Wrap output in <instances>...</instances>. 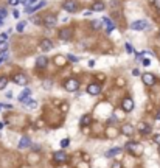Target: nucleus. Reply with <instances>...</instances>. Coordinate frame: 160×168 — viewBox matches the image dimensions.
Instances as JSON below:
<instances>
[{"label": "nucleus", "mask_w": 160, "mask_h": 168, "mask_svg": "<svg viewBox=\"0 0 160 168\" xmlns=\"http://www.w3.org/2000/svg\"><path fill=\"white\" fill-rule=\"evenodd\" d=\"M24 104H25L26 107H31V109H36V107H38V103H36L34 100H30V98H28V100H25Z\"/></svg>", "instance_id": "24"}, {"label": "nucleus", "mask_w": 160, "mask_h": 168, "mask_svg": "<svg viewBox=\"0 0 160 168\" xmlns=\"http://www.w3.org/2000/svg\"><path fill=\"white\" fill-rule=\"evenodd\" d=\"M39 47L42 52H50V50L53 48V42L50 39H42L40 40V44H39Z\"/></svg>", "instance_id": "11"}, {"label": "nucleus", "mask_w": 160, "mask_h": 168, "mask_svg": "<svg viewBox=\"0 0 160 168\" xmlns=\"http://www.w3.org/2000/svg\"><path fill=\"white\" fill-rule=\"evenodd\" d=\"M121 107L125 109L126 112H131L132 109H134V101H132L131 98H125V100H123V106Z\"/></svg>", "instance_id": "15"}, {"label": "nucleus", "mask_w": 160, "mask_h": 168, "mask_svg": "<svg viewBox=\"0 0 160 168\" xmlns=\"http://www.w3.org/2000/svg\"><path fill=\"white\" fill-rule=\"evenodd\" d=\"M154 142L157 143V145H160V134H157V135H154Z\"/></svg>", "instance_id": "35"}, {"label": "nucleus", "mask_w": 160, "mask_h": 168, "mask_svg": "<svg viewBox=\"0 0 160 168\" xmlns=\"http://www.w3.org/2000/svg\"><path fill=\"white\" fill-rule=\"evenodd\" d=\"M152 5L157 8V10H160V0H152Z\"/></svg>", "instance_id": "32"}, {"label": "nucleus", "mask_w": 160, "mask_h": 168, "mask_svg": "<svg viewBox=\"0 0 160 168\" xmlns=\"http://www.w3.org/2000/svg\"><path fill=\"white\" fill-rule=\"evenodd\" d=\"M79 89V83H78V79H67L65 81V90H68V92H76V90Z\"/></svg>", "instance_id": "6"}, {"label": "nucleus", "mask_w": 160, "mask_h": 168, "mask_svg": "<svg viewBox=\"0 0 160 168\" xmlns=\"http://www.w3.org/2000/svg\"><path fill=\"white\" fill-rule=\"evenodd\" d=\"M121 153V148H112V149H109V151L106 153V157H113V156H117V154H120Z\"/></svg>", "instance_id": "22"}, {"label": "nucleus", "mask_w": 160, "mask_h": 168, "mask_svg": "<svg viewBox=\"0 0 160 168\" xmlns=\"http://www.w3.org/2000/svg\"><path fill=\"white\" fill-rule=\"evenodd\" d=\"M3 24V17H0V25H2Z\"/></svg>", "instance_id": "41"}, {"label": "nucleus", "mask_w": 160, "mask_h": 168, "mask_svg": "<svg viewBox=\"0 0 160 168\" xmlns=\"http://www.w3.org/2000/svg\"><path fill=\"white\" fill-rule=\"evenodd\" d=\"M159 36H160V33H159Z\"/></svg>", "instance_id": "42"}, {"label": "nucleus", "mask_w": 160, "mask_h": 168, "mask_svg": "<svg viewBox=\"0 0 160 168\" xmlns=\"http://www.w3.org/2000/svg\"><path fill=\"white\" fill-rule=\"evenodd\" d=\"M148 22L146 20H137V22H132L131 24V30H134V31H143L148 28Z\"/></svg>", "instance_id": "5"}, {"label": "nucleus", "mask_w": 160, "mask_h": 168, "mask_svg": "<svg viewBox=\"0 0 160 168\" xmlns=\"http://www.w3.org/2000/svg\"><path fill=\"white\" fill-rule=\"evenodd\" d=\"M90 121H92L90 115H83V119H81V121H79L81 128H86V126H89V125H90Z\"/></svg>", "instance_id": "20"}, {"label": "nucleus", "mask_w": 160, "mask_h": 168, "mask_svg": "<svg viewBox=\"0 0 160 168\" xmlns=\"http://www.w3.org/2000/svg\"><path fill=\"white\" fill-rule=\"evenodd\" d=\"M30 97H31V90H30V89H25L24 92H22V93L19 95V101H22V103H24L25 100H28Z\"/></svg>", "instance_id": "19"}, {"label": "nucleus", "mask_w": 160, "mask_h": 168, "mask_svg": "<svg viewBox=\"0 0 160 168\" xmlns=\"http://www.w3.org/2000/svg\"><path fill=\"white\" fill-rule=\"evenodd\" d=\"M132 75H134V76H137V75H140V72L137 70V69H134V70H132Z\"/></svg>", "instance_id": "37"}, {"label": "nucleus", "mask_w": 160, "mask_h": 168, "mask_svg": "<svg viewBox=\"0 0 160 168\" xmlns=\"http://www.w3.org/2000/svg\"><path fill=\"white\" fill-rule=\"evenodd\" d=\"M143 66H149V59H143Z\"/></svg>", "instance_id": "39"}, {"label": "nucleus", "mask_w": 160, "mask_h": 168, "mask_svg": "<svg viewBox=\"0 0 160 168\" xmlns=\"http://www.w3.org/2000/svg\"><path fill=\"white\" fill-rule=\"evenodd\" d=\"M104 8H106V5H104L103 2H95L93 6H92V11H103Z\"/></svg>", "instance_id": "23"}, {"label": "nucleus", "mask_w": 160, "mask_h": 168, "mask_svg": "<svg viewBox=\"0 0 160 168\" xmlns=\"http://www.w3.org/2000/svg\"><path fill=\"white\" fill-rule=\"evenodd\" d=\"M31 145V140H30V137H26V135H24V137L20 139V142H19V148L20 149H24V148H28Z\"/></svg>", "instance_id": "17"}, {"label": "nucleus", "mask_w": 160, "mask_h": 168, "mask_svg": "<svg viewBox=\"0 0 160 168\" xmlns=\"http://www.w3.org/2000/svg\"><path fill=\"white\" fill-rule=\"evenodd\" d=\"M121 132L125 134V135H129V137H131V135L134 134V128H132L131 125H123V128H121Z\"/></svg>", "instance_id": "18"}, {"label": "nucleus", "mask_w": 160, "mask_h": 168, "mask_svg": "<svg viewBox=\"0 0 160 168\" xmlns=\"http://www.w3.org/2000/svg\"><path fill=\"white\" fill-rule=\"evenodd\" d=\"M42 24H44V26H47V28H53V26L58 24V19H56V16H53V14H47V16H44Z\"/></svg>", "instance_id": "2"}, {"label": "nucleus", "mask_w": 160, "mask_h": 168, "mask_svg": "<svg viewBox=\"0 0 160 168\" xmlns=\"http://www.w3.org/2000/svg\"><path fill=\"white\" fill-rule=\"evenodd\" d=\"M22 3H25V5H31V3H34V2H38V0H20Z\"/></svg>", "instance_id": "31"}, {"label": "nucleus", "mask_w": 160, "mask_h": 168, "mask_svg": "<svg viewBox=\"0 0 160 168\" xmlns=\"http://www.w3.org/2000/svg\"><path fill=\"white\" fill-rule=\"evenodd\" d=\"M47 64H48V59H47L45 56H39L38 59H36V66H38L39 69H45Z\"/></svg>", "instance_id": "16"}, {"label": "nucleus", "mask_w": 160, "mask_h": 168, "mask_svg": "<svg viewBox=\"0 0 160 168\" xmlns=\"http://www.w3.org/2000/svg\"><path fill=\"white\" fill-rule=\"evenodd\" d=\"M45 5H47V2H45V0H40L38 5H34V6H26V8H25V13H26V14H31V13L38 11L39 8H44Z\"/></svg>", "instance_id": "10"}, {"label": "nucleus", "mask_w": 160, "mask_h": 168, "mask_svg": "<svg viewBox=\"0 0 160 168\" xmlns=\"http://www.w3.org/2000/svg\"><path fill=\"white\" fill-rule=\"evenodd\" d=\"M67 59H70L72 62H79V58L73 56V54H67Z\"/></svg>", "instance_id": "28"}, {"label": "nucleus", "mask_w": 160, "mask_h": 168, "mask_svg": "<svg viewBox=\"0 0 160 168\" xmlns=\"http://www.w3.org/2000/svg\"><path fill=\"white\" fill-rule=\"evenodd\" d=\"M6 48H8V42H5V40H3V42H0V52L5 53Z\"/></svg>", "instance_id": "26"}, {"label": "nucleus", "mask_w": 160, "mask_h": 168, "mask_svg": "<svg viewBox=\"0 0 160 168\" xmlns=\"http://www.w3.org/2000/svg\"><path fill=\"white\" fill-rule=\"evenodd\" d=\"M143 83L146 84V86H154L155 84V76L152 75V73H143Z\"/></svg>", "instance_id": "12"}, {"label": "nucleus", "mask_w": 160, "mask_h": 168, "mask_svg": "<svg viewBox=\"0 0 160 168\" xmlns=\"http://www.w3.org/2000/svg\"><path fill=\"white\" fill-rule=\"evenodd\" d=\"M13 16H14L16 19H17V17H19V11H17V10H14V13H13Z\"/></svg>", "instance_id": "38"}, {"label": "nucleus", "mask_w": 160, "mask_h": 168, "mask_svg": "<svg viewBox=\"0 0 160 168\" xmlns=\"http://www.w3.org/2000/svg\"><path fill=\"white\" fill-rule=\"evenodd\" d=\"M72 36H73V31L70 28H62L59 31V39L61 40H70Z\"/></svg>", "instance_id": "7"}, {"label": "nucleus", "mask_w": 160, "mask_h": 168, "mask_svg": "<svg viewBox=\"0 0 160 168\" xmlns=\"http://www.w3.org/2000/svg\"><path fill=\"white\" fill-rule=\"evenodd\" d=\"M6 14H8V11L5 10V8H0V17H3V19H5Z\"/></svg>", "instance_id": "30"}, {"label": "nucleus", "mask_w": 160, "mask_h": 168, "mask_svg": "<svg viewBox=\"0 0 160 168\" xmlns=\"http://www.w3.org/2000/svg\"><path fill=\"white\" fill-rule=\"evenodd\" d=\"M8 84V78L6 76H0V90H3Z\"/></svg>", "instance_id": "25"}, {"label": "nucleus", "mask_w": 160, "mask_h": 168, "mask_svg": "<svg viewBox=\"0 0 160 168\" xmlns=\"http://www.w3.org/2000/svg\"><path fill=\"white\" fill-rule=\"evenodd\" d=\"M24 28H25V22H20L19 25H17V31H19V33H22V31H24Z\"/></svg>", "instance_id": "29"}, {"label": "nucleus", "mask_w": 160, "mask_h": 168, "mask_svg": "<svg viewBox=\"0 0 160 168\" xmlns=\"http://www.w3.org/2000/svg\"><path fill=\"white\" fill-rule=\"evenodd\" d=\"M125 48H126L129 53H132V52H134V48H132V45H131V44H126V45H125Z\"/></svg>", "instance_id": "33"}, {"label": "nucleus", "mask_w": 160, "mask_h": 168, "mask_svg": "<svg viewBox=\"0 0 160 168\" xmlns=\"http://www.w3.org/2000/svg\"><path fill=\"white\" fill-rule=\"evenodd\" d=\"M13 81H14L17 86H26L28 84V76L25 73H16L13 76Z\"/></svg>", "instance_id": "4"}, {"label": "nucleus", "mask_w": 160, "mask_h": 168, "mask_svg": "<svg viewBox=\"0 0 160 168\" xmlns=\"http://www.w3.org/2000/svg\"><path fill=\"white\" fill-rule=\"evenodd\" d=\"M138 131L141 134H151V131H152V128H151V126L148 125V123H145V121H140L138 123Z\"/></svg>", "instance_id": "13"}, {"label": "nucleus", "mask_w": 160, "mask_h": 168, "mask_svg": "<svg viewBox=\"0 0 160 168\" xmlns=\"http://www.w3.org/2000/svg\"><path fill=\"white\" fill-rule=\"evenodd\" d=\"M68 145H70V139H62V140H61V146H62V148L68 146Z\"/></svg>", "instance_id": "27"}, {"label": "nucleus", "mask_w": 160, "mask_h": 168, "mask_svg": "<svg viewBox=\"0 0 160 168\" xmlns=\"http://www.w3.org/2000/svg\"><path fill=\"white\" fill-rule=\"evenodd\" d=\"M159 151H160V149H159Z\"/></svg>", "instance_id": "43"}, {"label": "nucleus", "mask_w": 160, "mask_h": 168, "mask_svg": "<svg viewBox=\"0 0 160 168\" xmlns=\"http://www.w3.org/2000/svg\"><path fill=\"white\" fill-rule=\"evenodd\" d=\"M62 8H64V11H67V13H76L78 3L73 2V0H65V2L62 3Z\"/></svg>", "instance_id": "3"}, {"label": "nucleus", "mask_w": 160, "mask_h": 168, "mask_svg": "<svg viewBox=\"0 0 160 168\" xmlns=\"http://www.w3.org/2000/svg\"><path fill=\"white\" fill-rule=\"evenodd\" d=\"M103 25H104V30L107 31V33H112L113 30H115V24H113V22L109 19V17H103Z\"/></svg>", "instance_id": "8"}, {"label": "nucleus", "mask_w": 160, "mask_h": 168, "mask_svg": "<svg viewBox=\"0 0 160 168\" xmlns=\"http://www.w3.org/2000/svg\"><path fill=\"white\" fill-rule=\"evenodd\" d=\"M19 3H20V0H10V5H13V6L19 5Z\"/></svg>", "instance_id": "34"}, {"label": "nucleus", "mask_w": 160, "mask_h": 168, "mask_svg": "<svg viewBox=\"0 0 160 168\" xmlns=\"http://www.w3.org/2000/svg\"><path fill=\"white\" fill-rule=\"evenodd\" d=\"M126 149L131 154H134V156H140V154H143V146H141L138 142H134V140H131V142L126 143Z\"/></svg>", "instance_id": "1"}, {"label": "nucleus", "mask_w": 160, "mask_h": 168, "mask_svg": "<svg viewBox=\"0 0 160 168\" xmlns=\"http://www.w3.org/2000/svg\"><path fill=\"white\" fill-rule=\"evenodd\" d=\"M112 168H121V163L120 162H113L112 163Z\"/></svg>", "instance_id": "36"}, {"label": "nucleus", "mask_w": 160, "mask_h": 168, "mask_svg": "<svg viewBox=\"0 0 160 168\" xmlns=\"http://www.w3.org/2000/svg\"><path fill=\"white\" fill-rule=\"evenodd\" d=\"M53 160L56 162V163L65 162V160H67V154L64 153V151H56V153H53Z\"/></svg>", "instance_id": "9"}, {"label": "nucleus", "mask_w": 160, "mask_h": 168, "mask_svg": "<svg viewBox=\"0 0 160 168\" xmlns=\"http://www.w3.org/2000/svg\"><path fill=\"white\" fill-rule=\"evenodd\" d=\"M99 92H101V86H99V84H89L87 93H90V95H98Z\"/></svg>", "instance_id": "14"}, {"label": "nucleus", "mask_w": 160, "mask_h": 168, "mask_svg": "<svg viewBox=\"0 0 160 168\" xmlns=\"http://www.w3.org/2000/svg\"><path fill=\"white\" fill-rule=\"evenodd\" d=\"M90 26H92L93 30H103V20H92L90 22Z\"/></svg>", "instance_id": "21"}, {"label": "nucleus", "mask_w": 160, "mask_h": 168, "mask_svg": "<svg viewBox=\"0 0 160 168\" xmlns=\"http://www.w3.org/2000/svg\"><path fill=\"white\" fill-rule=\"evenodd\" d=\"M155 119H157V120H159V121H160V111H159V112H157V115H155Z\"/></svg>", "instance_id": "40"}]
</instances>
